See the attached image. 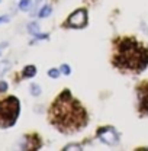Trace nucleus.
Masks as SVG:
<instances>
[{"instance_id": "f257e3e1", "label": "nucleus", "mask_w": 148, "mask_h": 151, "mask_svg": "<svg viewBox=\"0 0 148 151\" xmlns=\"http://www.w3.org/2000/svg\"><path fill=\"white\" fill-rule=\"evenodd\" d=\"M50 121L58 131L73 134L86 127L87 113L68 90H64L50 109Z\"/></svg>"}, {"instance_id": "f03ea898", "label": "nucleus", "mask_w": 148, "mask_h": 151, "mask_svg": "<svg viewBox=\"0 0 148 151\" xmlns=\"http://www.w3.org/2000/svg\"><path fill=\"white\" fill-rule=\"evenodd\" d=\"M148 64V50L132 38H122L116 42L113 65L122 71H142Z\"/></svg>"}, {"instance_id": "7ed1b4c3", "label": "nucleus", "mask_w": 148, "mask_h": 151, "mask_svg": "<svg viewBox=\"0 0 148 151\" xmlns=\"http://www.w3.org/2000/svg\"><path fill=\"white\" fill-rule=\"evenodd\" d=\"M20 113V102L18 97L9 96L0 100V128H10L16 124Z\"/></svg>"}, {"instance_id": "20e7f679", "label": "nucleus", "mask_w": 148, "mask_h": 151, "mask_svg": "<svg viewBox=\"0 0 148 151\" xmlns=\"http://www.w3.org/2000/svg\"><path fill=\"white\" fill-rule=\"evenodd\" d=\"M97 138H99L103 144H106V145H109V147H115V145H118V142H119V134H118V131H116L113 127L100 128V129L97 131Z\"/></svg>"}, {"instance_id": "39448f33", "label": "nucleus", "mask_w": 148, "mask_h": 151, "mask_svg": "<svg viewBox=\"0 0 148 151\" xmlns=\"http://www.w3.org/2000/svg\"><path fill=\"white\" fill-rule=\"evenodd\" d=\"M137 96L141 113H148V81H142L139 86H137Z\"/></svg>"}, {"instance_id": "423d86ee", "label": "nucleus", "mask_w": 148, "mask_h": 151, "mask_svg": "<svg viewBox=\"0 0 148 151\" xmlns=\"http://www.w3.org/2000/svg\"><path fill=\"white\" fill-rule=\"evenodd\" d=\"M67 25L70 28H84L87 25V10L86 9H78L68 18Z\"/></svg>"}, {"instance_id": "0eeeda50", "label": "nucleus", "mask_w": 148, "mask_h": 151, "mask_svg": "<svg viewBox=\"0 0 148 151\" xmlns=\"http://www.w3.org/2000/svg\"><path fill=\"white\" fill-rule=\"evenodd\" d=\"M41 147V139L37 134L32 135H26L23 138V141L20 142V148L22 150H38Z\"/></svg>"}, {"instance_id": "6e6552de", "label": "nucleus", "mask_w": 148, "mask_h": 151, "mask_svg": "<svg viewBox=\"0 0 148 151\" xmlns=\"http://www.w3.org/2000/svg\"><path fill=\"white\" fill-rule=\"evenodd\" d=\"M35 74H37V67L35 65H26L23 68V71H22V76L25 78H32Z\"/></svg>"}, {"instance_id": "1a4fd4ad", "label": "nucleus", "mask_w": 148, "mask_h": 151, "mask_svg": "<svg viewBox=\"0 0 148 151\" xmlns=\"http://www.w3.org/2000/svg\"><path fill=\"white\" fill-rule=\"evenodd\" d=\"M28 32L37 38L38 35H39V25H38L37 22H31V23H28Z\"/></svg>"}, {"instance_id": "9d476101", "label": "nucleus", "mask_w": 148, "mask_h": 151, "mask_svg": "<svg viewBox=\"0 0 148 151\" xmlns=\"http://www.w3.org/2000/svg\"><path fill=\"white\" fill-rule=\"evenodd\" d=\"M51 12H52V7H51L50 4H47V6H44V7L39 10L38 16H39V18H42V19H45V18H48V16L51 15Z\"/></svg>"}, {"instance_id": "9b49d317", "label": "nucleus", "mask_w": 148, "mask_h": 151, "mask_svg": "<svg viewBox=\"0 0 148 151\" xmlns=\"http://www.w3.org/2000/svg\"><path fill=\"white\" fill-rule=\"evenodd\" d=\"M31 7H32V1L31 0H20L19 1V9L22 12H28V10H31Z\"/></svg>"}, {"instance_id": "f8f14e48", "label": "nucleus", "mask_w": 148, "mask_h": 151, "mask_svg": "<svg viewBox=\"0 0 148 151\" xmlns=\"http://www.w3.org/2000/svg\"><path fill=\"white\" fill-rule=\"evenodd\" d=\"M31 94L38 97V96L41 94V87H39L38 84H31Z\"/></svg>"}, {"instance_id": "ddd939ff", "label": "nucleus", "mask_w": 148, "mask_h": 151, "mask_svg": "<svg viewBox=\"0 0 148 151\" xmlns=\"http://www.w3.org/2000/svg\"><path fill=\"white\" fill-rule=\"evenodd\" d=\"M48 76H50L51 78H58V77H60V70H57V68H51V70L48 71Z\"/></svg>"}, {"instance_id": "4468645a", "label": "nucleus", "mask_w": 148, "mask_h": 151, "mask_svg": "<svg viewBox=\"0 0 148 151\" xmlns=\"http://www.w3.org/2000/svg\"><path fill=\"white\" fill-rule=\"evenodd\" d=\"M6 90H7V83L4 80H0V94L4 93Z\"/></svg>"}, {"instance_id": "2eb2a0df", "label": "nucleus", "mask_w": 148, "mask_h": 151, "mask_svg": "<svg viewBox=\"0 0 148 151\" xmlns=\"http://www.w3.org/2000/svg\"><path fill=\"white\" fill-rule=\"evenodd\" d=\"M61 71H63L65 76H68L70 73H71V68H70L67 64H63V65H61Z\"/></svg>"}, {"instance_id": "dca6fc26", "label": "nucleus", "mask_w": 148, "mask_h": 151, "mask_svg": "<svg viewBox=\"0 0 148 151\" xmlns=\"http://www.w3.org/2000/svg\"><path fill=\"white\" fill-rule=\"evenodd\" d=\"M68 150H81V147H80L78 144H71V145L64 147V151H68Z\"/></svg>"}, {"instance_id": "f3484780", "label": "nucleus", "mask_w": 148, "mask_h": 151, "mask_svg": "<svg viewBox=\"0 0 148 151\" xmlns=\"http://www.w3.org/2000/svg\"><path fill=\"white\" fill-rule=\"evenodd\" d=\"M10 20V18L7 16V15H4V16H0V23H7Z\"/></svg>"}, {"instance_id": "a211bd4d", "label": "nucleus", "mask_w": 148, "mask_h": 151, "mask_svg": "<svg viewBox=\"0 0 148 151\" xmlns=\"http://www.w3.org/2000/svg\"><path fill=\"white\" fill-rule=\"evenodd\" d=\"M39 1H42V0H37V3H39Z\"/></svg>"}, {"instance_id": "6ab92c4d", "label": "nucleus", "mask_w": 148, "mask_h": 151, "mask_svg": "<svg viewBox=\"0 0 148 151\" xmlns=\"http://www.w3.org/2000/svg\"><path fill=\"white\" fill-rule=\"evenodd\" d=\"M0 1H1V0H0Z\"/></svg>"}]
</instances>
